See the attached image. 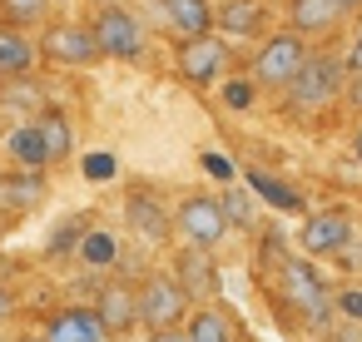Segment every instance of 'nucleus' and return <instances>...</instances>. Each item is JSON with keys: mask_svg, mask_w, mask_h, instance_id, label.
<instances>
[{"mask_svg": "<svg viewBox=\"0 0 362 342\" xmlns=\"http://www.w3.org/2000/svg\"><path fill=\"white\" fill-rule=\"evenodd\" d=\"M342 55H332V50H308V60L298 65V75H293V85L283 90L288 95V110H298V114H313V110H327L337 95H342Z\"/></svg>", "mask_w": 362, "mask_h": 342, "instance_id": "nucleus-2", "label": "nucleus"}, {"mask_svg": "<svg viewBox=\"0 0 362 342\" xmlns=\"http://www.w3.org/2000/svg\"><path fill=\"white\" fill-rule=\"evenodd\" d=\"M342 75H362V35H352V45L342 55Z\"/></svg>", "mask_w": 362, "mask_h": 342, "instance_id": "nucleus-31", "label": "nucleus"}, {"mask_svg": "<svg viewBox=\"0 0 362 342\" xmlns=\"http://www.w3.org/2000/svg\"><path fill=\"white\" fill-rule=\"evenodd\" d=\"M327 6H332L342 20H347V16H362V0H327Z\"/></svg>", "mask_w": 362, "mask_h": 342, "instance_id": "nucleus-35", "label": "nucleus"}, {"mask_svg": "<svg viewBox=\"0 0 362 342\" xmlns=\"http://www.w3.org/2000/svg\"><path fill=\"white\" fill-rule=\"evenodd\" d=\"M214 30L228 35V40H263V30H268L263 0H218L214 6Z\"/></svg>", "mask_w": 362, "mask_h": 342, "instance_id": "nucleus-14", "label": "nucleus"}, {"mask_svg": "<svg viewBox=\"0 0 362 342\" xmlns=\"http://www.w3.org/2000/svg\"><path fill=\"white\" fill-rule=\"evenodd\" d=\"M204 169H209L214 179H228V164H223V154H204Z\"/></svg>", "mask_w": 362, "mask_h": 342, "instance_id": "nucleus-34", "label": "nucleus"}, {"mask_svg": "<svg viewBox=\"0 0 362 342\" xmlns=\"http://www.w3.org/2000/svg\"><path fill=\"white\" fill-rule=\"evenodd\" d=\"M288 30L303 35V40L337 35V30H342V16L327 6V0H288Z\"/></svg>", "mask_w": 362, "mask_h": 342, "instance_id": "nucleus-18", "label": "nucleus"}, {"mask_svg": "<svg viewBox=\"0 0 362 342\" xmlns=\"http://www.w3.org/2000/svg\"><path fill=\"white\" fill-rule=\"evenodd\" d=\"M90 35H95V45H100V60L139 65V60L149 55V30H144V20H139L134 11H124V6H105V11H95Z\"/></svg>", "mask_w": 362, "mask_h": 342, "instance_id": "nucleus-3", "label": "nucleus"}, {"mask_svg": "<svg viewBox=\"0 0 362 342\" xmlns=\"http://www.w3.org/2000/svg\"><path fill=\"white\" fill-rule=\"evenodd\" d=\"M45 110V85L35 75L0 80V119H35Z\"/></svg>", "mask_w": 362, "mask_h": 342, "instance_id": "nucleus-19", "label": "nucleus"}, {"mask_svg": "<svg viewBox=\"0 0 362 342\" xmlns=\"http://www.w3.org/2000/svg\"><path fill=\"white\" fill-rule=\"evenodd\" d=\"M184 342H238V332H233V322H228V312L223 307H189V317H184Z\"/></svg>", "mask_w": 362, "mask_h": 342, "instance_id": "nucleus-22", "label": "nucleus"}, {"mask_svg": "<svg viewBox=\"0 0 362 342\" xmlns=\"http://www.w3.org/2000/svg\"><path fill=\"white\" fill-rule=\"evenodd\" d=\"M332 312L347 322H362V288H337L332 293Z\"/></svg>", "mask_w": 362, "mask_h": 342, "instance_id": "nucleus-29", "label": "nucleus"}, {"mask_svg": "<svg viewBox=\"0 0 362 342\" xmlns=\"http://www.w3.org/2000/svg\"><path fill=\"white\" fill-rule=\"evenodd\" d=\"M174 223H179V233L189 238V248H199V253H214V248L228 238L218 194H184L179 208H174Z\"/></svg>", "mask_w": 362, "mask_h": 342, "instance_id": "nucleus-7", "label": "nucleus"}, {"mask_svg": "<svg viewBox=\"0 0 362 342\" xmlns=\"http://www.w3.org/2000/svg\"><path fill=\"white\" fill-rule=\"evenodd\" d=\"M169 30H179L184 40L214 35V0H154Z\"/></svg>", "mask_w": 362, "mask_h": 342, "instance_id": "nucleus-17", "label": "nucleus"}, {"mask_svg": "<svg viewBox=\"0 0 362 342\" xmlns=\"http://www.w3.org/2000/svg\"><path fill=\"white\" fill-rule=\"evenodd\" d=\"M95 317H100V327H105V342L134 332V322H139V312H134V283H124V278L100 283V293H95Z\"/></svg>", "mask_w": 362, "mask_h": 342, "instance_id": "nucleus-10", "label": "nucleus"}, {"mask_svg": "<svg viewBox=\"0 0 362 342\" xmlns=\"http://www.w3.org/2000/svg\"><path fill=\"white\" fill-rule=\"evenodd\" d=\"M90 233V223L85 218H65V223H55L50 228V238H45V258H70L75 248H80V238Z\"/></svg>", "mask_w": 362, "mask_h": 342, "instance_id": "nucleus-27", "label": "nucleus"}, {"mask_svg": "<svg viewBox=\"0 0 362 342\" xmlns=\"http://www.w3.org/2000/svg\"><path fill=\"white\" fill-rule=\"evenodd\" d=\"M80 169H85V179H90V184H105V179H115V169H119V164H115V154H105V149H100V154H85V164H80Z\"/></svg>", "mask_w": 362, "mask_h": 342, "instance_id": "nucleus-30", "label": "nucleus"}, {"mask_svg": "<svg viewBox=\"0 0 362 342\" xmlns=\"http://www.w3.org/2000/svg\"><path fill=\"white\" fill-rule=\"evenodd\" d=\"M149 342H184V332H149Z\"/></svg>", "mask_w": 362, "mask_h": 342, "instance_id": "nucleus-37", "label": "nucleus"}, {"mask_svg": "<svg viewBox=\"0 0 362 342\" xmlns=\"http://www.w3.org/2000/svg\"><path fill=\"white\" fill-rule=\"evenodd\" d=\"M218 208H223V223H228V228H243V233L258 228V204H253V194L223 189V194H218Z\"/></svg>", "mask_w": 362, "mask_h": 342, "instance_id": "nucleus-26", "label": "nucleus"}, {"mask_svg": "<svg viewBox=\"0 0 362 342\" xmlns=\"http://www.w3.org/2000/svg\"><path fill=\"white\" fill-rule=\"evenodd\" d=\"M35 35L25 30H11V25H0V80H21V75H35Z\"/></svg>", "mask_w": 362, "mask_h": 342, "instance_id": "nucleus-21", "label": "nucleus"}, {"mask_svg": "<svg viewBox=\"0 0 362 342\" xmlns=\"http://www.w3.org/2000/svg\"><path fill=\"white\" fill-rule=\"evenodd\" d=\"M21 342H40V337H21Z\"/></svg>", "mask_w": 362, "mask_h": 342, "instance_id": "nucleus-39", "label": "nucleus"}, {"mask_svg": "<svg viewBox=\"0 0 362 342\" xmlns=\"http://www.w3.org/2000/svg\"><path fill=\"white\" fill-rule=\"evenodd\" d=\"M189 297L179 293V283L169 278V273H149L139 288H134V312H139V322L149 327V332H179L184 327V317H189Z\"/></svg>", "mask_w": 362, "mask_h": 342, "instance_id": "nucleus-5", "label": "nucleus"}, {"mask_svg": "<svg viewBox=\"0 0 362 342\" xmlns=\"http://www.w3.org/2000/svg\"><path fill=\"white\" fill-rule=\"evenodd\" d=\"M16 307H21V297H16L6 283H0V322H11V317H16Z\"/></svg>", "mask_w": 362, "mask_h": 342, "instance_id": "nucleus-32", "label": "nucleus"}, {"mask_svg": "<svg viewBox=\"0 0 362 342\" xmlns=\"http://www.w3.org/2000/svg\"><path fill=\"white\" fill-rule=\"evenodd\" d=\"M124 223H129L134 238H144V243H169V233H174V213H169L164 199H154L149 189H129V199H124Z\"/></svg>", "mask_w": 362, "mask_h": 342, "instance_id": "nucleus-11", "label": "nucleus"}, {"mask_svg": "<svg viewBox=\"0 0 362 342\" xmlns=\"http://www.w3.org/2000/svg\"><path fill=\"white\" fill-rule=\"evenodd\" d=\"M228 40H214V35H199V40H184L179 45V75L194 85V90H214L228 80Z\"/></svg>", "mask_w": 362, "mask_h": 342, "instance_id": "nucleus-8", "label": "nucleus"}, {"mask_svg": "<svg viewBox=\"0 0 362 342\" xmlns=\"http://www.w3.org/2000/svg\"><path fill=\"white\" fill-rule=\"evenodd\" d=\"M90 6H95V11H105V6H115V0H90Z\"/></svg>", "mask_w": 362, "mask_h": 342, "instance_id": "nucleus-38", "label": "nucleus"}, {"mask_svg": "<svg viewBox=\"0 0 362 342\" xmlns=\"http://www.w3.org/2000/svg\"><path fill=\"white\" fill-rule=\"evenodd\" d=\"M352 238V218L337 213V208H322V213H308V223L298 228V248L303 258H337Z\"/></svg>", "mask_w": 362, "mask_h": 342, "instance_id": "nucleus-9", "label": "nucleus"}, {"mask_svg": "<svg viewBox=\"0 0 362 342\" xmlns=\"http://www.w3.org/2000/svg\"><path fill=\"white\" fill-rule=\"evenodd\" d=\"M0 129H6V124H0Z\"/></svg>", "mask_w": 362, "mask_h": 342, "instance_id": "nucleus-41", "label": "nucleus"}, {"mask_svg": "<svg viewBox=\"0 0 362 342\" xmlns=\"http://www.w3.org/2000/svg\"><path fill=\"white\" fill-rule=\"evenodd\" d=\"M50 199V174H25V169H0V208L30 213Z\"/></svg>", "mask_w": 362, "mask_h": 342, "instance_id": "nucleus-15", "label": "nucleus"}, {"mask_svg": "<svg viewBox=\"0 0 362 342\" xmlns=\"http://www.w3.org/2000/svg\"><path fill=\"white\" fill-rule=\"evenodd\" d=\"M243 342H253V337H243Z\"/></svg>", "mask_w": 362, "mask_h": 342, "instance_id": "nucleus-40", "label": "nucleus"}, {"mask_svg": "<svg viewBox=\"0 0 362 342\" xmlns=\"http://www.w3.org/2000/svg\"><path fill=\"white\" fill-rule=\"evenodd\" d=\"M75 258H80L85 268H95V273H105V268H115V263H119V238H115L110 228H90V233L80 238Z\"/></svg>", "mask_w": 362, "mask_h": 342, "instance_id": "nucleus-24", "label": "nucleus"}, {"mask_svg": "<svg viewBox=\"0 0 362 342\" xmlns=\"http://www.w3.org/2000/svg\"><path fill=\"white\" fill-rule=\"evenodd\" d=\"M303 60H308V40H303V35H293V30L263 35V45H258V55H253L248 80H253V90H288Z\"/></svg>", "mask_w": 362, "mask_h": 342, "instance_id": "nucleus-4", "label": "nucleus"}, {"mask_svg": "<svg viewBox=\"0 0 362 342\" xmlns=\"http://www.w3.org/2000/svg\"><path fill=\"white\" fill-rule=\"evenodd\" d=\"M337 258H342L347 268H362V243H357V238H347V248H342Z\"/></svg>", "mask_w": 362, "mask_h": 342, "instance_id": "nucleus-33", "label": "nucleus"}, {"mask_svg": "<svg viewBox=\"0 0 362 342\" xmlns=\"http://www.w3.org/2000/svg\"><path fill=\"white\" fill-rule=\"evenodd\" d=\"M50 6L55 0H0V25H11V30H35L50 20Z\"/></svg>", "mask_w": 362, "mask_h": 342, "instance_id": "nucleus-25", "label": "nucleus"}, {"mask_svg": "<svg viewBox=\"0 0 362 342\" xmlns=\"http://www.w3.org/2000/svg\"><path fill=\"white\" fill-rule=\"evenodd\" d=\"M30 124H35V134H40V144H45V159H50V164H65V159L75 154V124H70V114H65V110L45 105Z\"/></svg>", "mask_w": 362, "mask_h": 342, "instance_id": "nucleus-20", "label": "nucleus"}, {"mask_svg": "<svg viewBox=\"0 0 362 342\" xmlns=\"http://www.w3.org/2000/svg\"><path fill=\"white\" fill-rule=\"evenodd\" d=\"M169 278L179 283V293H184L189 302H204V297L218 288V263H214V253L179 248V253H174V268H169Z\"/></svg>", "mask_w": 362, "mask_h": 342, "instance_id": "nucleus-13", "label": "nucleus"}, {"mask_svg": "<svg viewBox=\"0 0 362 342\" xmlns=\"http://www.w3.org/2000/svg\"><path fill=\"white\" fill-rule=\"evenodd\" d=\"M35 50H40V60L65 65V70L100 65V45H95V35H90L85 20H55V25H45V35L35 40Z\"/></svg>", "mask_w": 362, "mask_h": 342, "instance_id": "nucleus-6", "label": "nucleus"}, {"mask_svg": "<svg viewBox=\"0 0 362 342\" xmlns=\"http://www.w3.org/2000/svg\"><path fill=\"white\" fill-rule=\"evenodd\" d=\"M0 159H6V169H25V174H45L50 169L45 144H40L30 119H16V124L0 129Z\"/></svg>", "mask_w": 362, "mask_h": 342, "instance_id": "nucleus-12", "label": "nucleus"}, {"mask_svg": "<svg viewBox=\"0 0 362 342\" xmlns=\"http://www.w3.org/2000/svg\"><path fill=\"white\" fill-rule=\"evenodd\" d=\"M278 312H283V322L293 327V317H303L308 327H327L332 322V288H327V278L308 263V258H283L278 263Z\"/></svg>", "mask_w": 362, "mask_h": 342, "instance_id": "nucleus-1", "label": "nucleus"}, {"mask_svg": "<svg viewBox=\"0 0 362 342\" xmlns=\"http://www.w3.org/2000/svg\"><path fill=\"white\" fill-rule=\"evenodd\" d=\"M218 95H223V105H228V110H253V100H258V90H253V80H248V75L223 80V85H218Z\"/></svg>", "mask_w": 362, "mask_h": 342, "instance_id": "nucleus-28", "label": "nucleus"}, {"mask_svg": "<svg viewBox=\"0 0 362 342\" xmlns=\"http://www.w3.org/2000/svg\"><path fill=\"white\" fill-rule=\"evenodd\" d=\"M352 159L362 164V119H357V129H352Z\"/></svg>", "mask_w": 362, "mask_h": 342, "instance_id": "nucleus-36", "label": "nucleus"}, {"mask_svg": "<svg viewBox=\"0 0 362 342\" xmlns=\"http://www.w3.org/2000/svg\"><path fill=\"white\" fill-rule=\"evenodd\" d=\"M248 194H253V199H263V204H268V208H278V213H298V208H303V194H298L288 179L268 174V169H248Z\"/></svg>", "mask_w": 362, "mask_h": 342, "instance_id": "nucleus-23", "label": "nucleus"}, {"mask_svg": "<svg viewBox=\"0 0 362 342\" xmlns=\"http://www.w3.org/2000/svg\"><path fill=\"white\" fill-rule=\"evenodd\" d=\"M40 342H105V327L95 317V307L75 302V307H60L45 317V337Z\"/></svg>", "mask_w": 362, "mask_h": 342, "instance_id": "nucleus-16", "label": "nucleus"}]
</instances>
